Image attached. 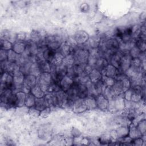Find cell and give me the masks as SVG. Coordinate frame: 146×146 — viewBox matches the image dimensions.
Listing matches in <instances>:
<instances>
[{
  "instance_id": "cell-1",
  "label": "cell",
  "mask_w": 146,
  "mask_h": 146,
  "mask_svg": "<svg viewBox=\"0 0 146 146\" xmlns=\"http://www.w3.org/2000/svg\"><path fill=\"white\" fill-rule=\"evenodd\" d=\"M16 96L14 91L7 89L1 93V105L5 108L15 107Z\"/></svg>"
},
{
  "instance_id": "cell-2",
  "label": "cell",
  "mask_w": 146,
  "mask_h": 146,
  "mask_svg": "<svg viewBox=\"0 0 146 146\" xmlns=\"http://www.w3.org/2000/svg\"><path fill=\"white\" fill-rule=\"evenodd\" d=\"M71 54L75 59V63L87 64L89 57V51L84 48L82 45H78L73 48Z\"/></svg>"
},
{
  "instance_id": "cell-3",
  "label": "cell",
  "mask_w": 146,
  "mask_h": 146,
  "mask_svg": "<svg viewBox=\"0 0 146 146\" xmlns=\"http://www.w3.org/2000/svg\"><path fill=\"white\" fill-rule=\"evenodd\" d=\"M123 94L115 96L113 98L108 99V111L115 112H121L124 110L125 100Z\"/></svg>"
},
{
  "instance_id": "cell-4",
  "label": "cell",
  "mask_w": 146,
  "mask_h": 146,
  "mask_svg": "<svg viewBox=\"0 0 146 146\" xmlns=\"http://www.w3.org/2000/svg\"><path fill=\"white\" fill-rule=\"evenodd\" d=\"M53 107L65 108L68 99L66 91L62 89L58 91L51 93Z\"/></svg>"
},
{
  "instance_id": "cell-5",
  "label": "cell",
  "mask_w": 146,
  "mask_h": 146,
  "mask_svg": "<svg viewBox=\"0 0 146 146\" xmlns=\"http://www.w3.org/2000/svg\"><path fill=\"white\" fill-rule=\"evenodd\" d=\"M7 89H10L14 91H15L13 74L5 72L1 74V93Z\"/></svg>"
},
{
  "instance_id": "cell-6",
  "label": "cell",
  "mask_w": 146,
  "mask_h": 146,
  "mask_svg": "<svg viewBox=\"0 0 146 146\" xmlns=\"http://www.w3.org/2000/svg\"><path fill=\"white\" fill-rule=\"evenodd\" d=\"M52 81L51 74L49 72H41L37 77V85L46 93L47 92L48 88Z\"/></svg>"
},
{
  "instance_id": "cell-7",
  "label": "cell",
  "mask_w": 146,
  "mask_h": 146,
  "mask_svg": "<svg viewBox=\"0 0 146 146\" xmlns=\"http://www.w3.org/2000/svg\"><path fill=\"white\" fill-rule=\"evenodd\" d=\"M13 76L15 90L21 91L23 84L25 75L20 70H18L13 74Z\"/></svg>"
},
{
  "instance_id": "cell-8",
  "label": "cell",
  "mask_w": 146,
  "mask_h": 146,
  "mask_svg": "<svg viewBox=\"0 0 146 146\" xmlns=\"http://www.w3.org/2000/svg\"><path fill=\"white\" fill-rule=\"evenodd\" d=\"M71 109L75 113H81L87 110L84 99L78 98L76 99L72 103Z\"/></svg>"
},
{
  "instance_id": "cell-9",
  "label": "cell",
  "mask_w": 146,
  "mask_h": 146,
  "mask_svg": "<svg viewBox=\"0 0 146 146\" xmlns=\"http://www.w3.org/2000/svg\"><path fill=\"white\" fill-rule=\"evenodd\" d=\"M89 35L83 30H79L74 35L73 39L78 45H83L89 39Z\"/></svg>"
},
{
  "instance_id": "cell-10",
  "label": "cell",
  "mask_w": 146,
  "mask_h": 146,
  "mask_svg": "<svg viewBox=\"0 0 146 146\" xmlns=\"http://www.w3.org/2000/svg\"><path fill=\"white\" fill-rule=\"evenodd\" d=\"M100 72L102 76L104 75L115 79L121 72H120L117 68L111 64H108L104 69L100 71Z\"/></svg>"
},
{
  "instance_id": "cell-11",
  "label": "cell",
  "mask_w": 146,
  "mask_h": 146,
  "mask_svg": "<svg viewBox=\"0 0 146 146\" xmlns=\"http://www.w3.org/2000/svg\"><path fill=\"white\" fill-rule=\"evenodd\" d=\"M132 58L129 55L128 53L124 54L121 60V62L120 64V66L119 68V70L120 72L122 73H125V72L131 66V63Z\"/></svg>"
},
{
  "instance_id": "cell-12",
  "label": "cell",
  "mask_w": 146,
  "mask_h": 146,
  "mask_svg": "<svg viewBox=\"0 0 146 146\" xmlns=\"http://www.w3.org/2000/svg\"><path fill=\"white\" fill-rule=\"evenodd\" d=\"M96 107L101 111H106L108 110V99L103 95L100 94L98 95L96 98Z\"/></svg>"
},
{
  "instance_id": "cell-13",
  "label": "cell",
  "mask_w": 146,
  "mask_h": 146,
  "mask_svg": "<svg viewBox=\"0 0 146 146\" xmlns=\"http://www.w3.org/2000/svg\"><path fill=\"white\" fill-rule=\"evenodd\" d=\"M123 53L120 52V51H117L116 52H115L111 57V58L110 59V64H111V65H112L113 66H114L115 67H116V68L119 69V66H120V64L121 62V58L123 55Z\"/></svg>"
},
{
  "instance_id": "cell-14",
  "label": "cell",
  "mask_w": 146,
  "mask_h": 146,
  "mask_svg": "<svg viewBox=\"0 0 146 146\" xmlns=\"http://www.w3.org/2000/svg\"><path fill=\"white\" fill-rule=\"evenodd\" d=\"M74 80L67 75L64 76L59 82L61 89L64 91H67L74 84Z\"/></svg>"
},
{
  "instance_id": "cell-15",
  "label": "cell",
  "mask_w": 146,
  "mask_h": 146,
  "mask_svg": "<svg viewBox=\"0 0 146 146\" xmlns=\"http://www.w3.org/2000/svg\"><path fill=\"white\" fill-rule=\"evenodd\" d=\"M37 84V77L27 74L25 76V79L23 85L27 87L28 88L31 89L33 87L35 86Z\"/></svg>"
},
{
  "instance_id": "cell-16",
  "label": "cell",
  "mask_w": 146,
  "mask_h": 146,
  "mask_svg": "<svg viewBox=\"0 0 146 146\" xmlns=\"http://www.w3.org/2000/svg\"><path fill=\"white\" fill-rule=\"evenodd\" d=\"M72 50V47L71 45H70L66 41H65L64 42H63L61 44L60 46L57 51L59 52L64 57H65L71 54Z\"/></svg>"
},
{
  "instance_id": "cell-17",
  "label": "cell",
  "mask_w": 146,
  "mask_h": 146,
  "mask_svg": "<svg viewBox=\"0 0 146 146\" xmlns=\"http://www.w3.org/2000/svg\"><path fill=\"white\" fill-rule=\"evenodd\" d=\"M76 91L79 98L84 99L88 96V90L86 85L80 84L77 81L76 83Z\"/></svg>"
},
{
  "instance_id": "cell-18",
  "label": "cell",
  "mask_w": 146,
  "mask_h": 146,
  "mask_svg": "<svg viewBox=\"0 0 146 146\" xmlns=\"http://www.w3.org/2000/svg\"><path fill=\"white\" fill-rule=\"evenodd\" d=\"M128 136L130 137L132 140L143 137V135L140 132L136 125L131 124L129 126V133Z\"/></svg>"
},
{
  "instance_id": "cell-19",
  "label": "cell",
  "mask_w": 146,
  "mask_h": 146,
  "mask_svg": "<svg viewBox=\"0 0 146 146\" xmlns=\"http://www.w3.org/2000/svg\"><path fill=\"white\" fill-rule=\"evenodd\" d=\"M26 46H27V44L25 42L16 41L13 44L12 50L14 52H15L17 54L19 55H21L25 52L26 48Z\"/></svg>"
},
{
  "instance_id": "cell-20",
  "label": "cell",
  "mask_w": 146,
  "mask_h": 146,
  "mask_svg": "<svg viewBox=\"0 0 146 146\" xmlns=\"http://www.w3.org/2000/svg\"><path fill=\"white\" fill-rule=\"evenodd\" d=\"M16 103L15 107H22L25 106L26 94L22 91H18L15 92Z\"/></svg>"
},
{
  "instance_id": "cell-21",
  "label": "cell",
  "mask_w": 146,
  "mask_h": 146,
  "mask_svg": "<svg viewBox=\"0 0 146 146\" xmlns=\"http://www.w3.org/2000/svg\"><path fill=\"white\" fill-rule=\"evenodd\" d=\"M34 107L40 111L43 110L47 107H50L44 97L41 98H36Z\"/></svg>"
},
{
  "instance_id": "cell-22",
  "label": "cell",
  "mask_w": 146,
  "mask_h": 146,
  "mask_svg": "<svg viewBox=\"0 0 146 146\" xmlns=\"http://www.w3.org/2000/svg\"><path fill=\"white\" fill-rule=\"evenodd\" d=\"M84 101L87 110H92L97 108L95 98L88 96L84 99Z\"/></svg>"
},
{
  "instance_id": "cell-23",
  "label": "cell",
  "mask_w": 146,
  "mask_h": 146,
  "mask_svg": "<svg viewBox=\"0 0 146 146\" xmlns=\"http://www.w3.org/2000/svg\"><path fill=\"white\" fill-rule=\"evenodd\" d=\"M115 131L117 133L118 139L125 137L128 136L129 126L120 125V126L118 127L115 129Z\"/></svg>"
},
{
  "instance_id": "cell-24",
  "label": "cell",
  "mask_w": 146,
  "mask_h": 146,
  "mask_svg": "<svg viewBox=\"0 0 146 146\" xmlns=\"http://www.w3.org/2000/svg\"><path fill=\"white\" fill-rule=\"evenodd\" d=\"M108 64H109L108 61L106 58H104L102 56H100L96 61V63L94 65V68H96V69L98 70L99 71H101Z\"/></svg>"
},
{
  "instance_id": "cell-25",
  "label": "cell",
  "mask_w": 146,
  "mask_h": 146,
  "mask_svg": "<svg viewBox=\"0 0 146 146\" xmlns=\"http://www.w3.org/2000/svg\"><path fill=\"white\" fill-rule=\"evenodd\" d=\"M112 87L114 90L116 96L122 95L125 92V90H124L120 81L117 79H115V82Z\"/></svg>"
},
{
  "instance_id": "cell-26",
  "label": "cell",
  "mask_w": 146,
  "mask_h": 146,
  "mask_svg": "<svg viewBox=\"0 0 146 146\" xmlns=\"http://www.w3.org/2000/svg\"><path fill=\"white\" fill-rule=\"evenodd\" d=\"M30 92L36 98H41L44 96L46 92H44L43 90L38 86L36 85L35 86L33 87L31 89Z\"/></svg>"
},
{
  "instance_id": "cell-27",
  "label": "cell",
  "mask_w": 146,
  "mask_h": 146,
  "mask_svg": "<svg viewBox=\"0 0 146 146\" xmlns=\"http://www.w3.org/2000/svg\"><path fill=\"white\" fill-rule=\"evenodd\" d=\"M36 99V98L31 92L26 94L25 106L29 108L34 107Z\"/></svg>"
},
{
  "instance_id": "cell-28",
  "label": "cell",
  "mask_w": 146,
  "mask_h": 146,
  "mask_svg": "<svg viewBox=\"0 0 146 146\" xmlns=\"http://www.w3.org/2000/svg\"><path fill=\"white\" fill-rule=\"evenodd\" d=\"M40 74H41V71L39 68L38 64L36 62L33 63L29 68V74L38 77Z\"/></svg>"
},
{
  "instance_id": "cell-29",
  "label": "cell",
  "mask_w": 146,
  "mask_h": 146,
  "mask_svg": "<svg viewBox=\"0 0 146 146\" xmlns=\"http://www.w3.org/2000/svg\"><path fill=\"white\" fill-rule=\"evenodd\" d=\"M88 76L91 82H96L99 80H101L102 75L100 71L96 68H93L90 74L88 75Z\"/></svg>"
},
{
  "instance_id": "cell-30",
  "label": "cell",
  "mask_w": 146,
  "mask_h": 146,
  "mask_svg": "<svg viewBox=\"0 0 146 146\" xmlns=\"http://www.w3.org/2000/svg\"><path fill=\"white\" fill-rule=\"evenodd\" d=\"M41 72H51V63L46 60L38 63Z\"/></svg>"
},
{
  "instance_id": "cell-31",
  "label": "cell",
  "mask_w": 146,
  "mask_h": 146,
  "mask_svg": "<svg viewBox=\"0 0 146 146\" xmlns=\"http://www.w3.org/2000/svg\"><path fill=\"white\" fill-rule=\"evenodd\" d=\"M55 52H56V51L52 50L47 47L45 49V50L43 52V56L44 59L46 61H47L51 63L54 58Z\"/></svg>"
},
{
  "instance_id": "cell-32",
  "label": "cell",
  "mask_w": 146,
  "mask_h": 146,
  "mask_svg": "<svg viewBox=\"0 0 146 146\" xmlns=\"http://www.w3.org/2000/svg\"><path fill=\"white\" fill-rule=\"evenodd\" d=\"M141 34V26L136 24L131 26V37L133 39L138 38Z\"/></svg>"
},
{
  "instance_id": "cell-33",
  "label": "cell",
  "mask_w": 146,
  "mask_h": 146,
  "mask_svg": "<svg viewBox=\"0 0 146 146\" xmlns=\"http://www.w3.org/2000/svg\"><path fill=\"white\" fill-rule=\"evenodd\" d=\"M102 95H103L108 99L113 98L116 96L112 86H106L102 93Z\"/></svg>"
},
{
  "instance_id": "cell-34",
  "label": "cell",
  "mask_w": 146,
  "mask_h": 146,
  "mask_svg": "<svg viewBox=\"0 0 146 146\" xmlns=\"http://www.w3.org/2000/svg\"><path fill=\"white\" fill-rule=\"evenodd\" d=\"M135 44L141 52L145 51V50H146L145 40L143 39L140 38H138L135 39Z\"/></svg>"
},
{
  "instance_id": "cell-35",
  "label": "cell",
  "mask_w": 146,
  "mask_h": 146,
  "mask_svg": "<svg viewBox=\"0 0 146 146\" xmlns=\"http://www.w3.org/2000/svg\"><path fill=\"white\" fill-rule=\"evenodd\" d=\"M13 44L9 40L1 39V50L9 51L13 48Z\"/></svg>"
},
{
  "instance_id": "cell-36",
  "label": "cell",
  "mask_w": 146,
  "mask_h": 146,
  "mask_svg": "<svg viewBox=\"0 0 146 146\" xmlns=\"http://www.w3.org/2000/svg\"><path fill=\"white\" fill-rule=\"evenodd\" d=\"M64 59V56L58 51H56L54 58L51 62V64L54 65H58L60 64Z\"/></svg>"
},
{
  "instance_id": "cell-37",
  "label": "cell",
  "mask_w": 146,
  "mask_h": 146,
  "mask_svg": "<svg viewBox=\"0 0 146 146\" xmlns=\"http://www.w3.org/2000/svg\"><path fill=\"white\" fill-rule=\"evenodd\" d=\"M141 52H142L135 45L130 49L128 54L132 58H139Z\"/></svg>"
},
{
  "instance_id": "cell-38",
  "label": "cell",
  "mask_w": 146,
  "mask_h": 146,
  "mask_svg": "<svg viewBox=\"0 0 146 146\" xmlns=\"http://www.w3.org/2000/svg\"><path fill=\"white\" fill-rule=\"evenodd\" d=\"M62 63L68 67L72 66L75 63V59H74L73 55L71 54L64 57Z\"/></svg>"
},
{
  "instance_id": "cell-39",
  "label": "cell",
  "mask_w": 146,
  "mask_h": 146,
  "mask_svg": "<svg viewBox=\"0 0 146 146\" xmlns=\"http://www.w3.org/2000/svg\"><path fill=\"white\" fill-rule=\"evenodd\" d=\"M101 80L102 81V82L103 83L105 86H112L115 82L114 78L104 76V75L102 76Z\"/></svg>"
},
{
  "instance_id": "cell-40",
  "label": "cell",
  "mask_w": 146,
  "mask_h": 146,
  "mask_svg": "<svg viewBox=\"0 0 146 146\" xmlns=\"http://www.w3.org/2000/svg\"><path fill=\"white\" fill-rule=\"evenodd\" d=\"M136 127L140 131V132L141 133V134L143 135H145V131H146V122L145 119H143L139 121L137 124L136 125Z\"/></svg>"
},
{
  "instance_id": "cell-41",
  "label": "cell",
  "mask_w": 146,
  "mask_h": 146,
  "mask_svg": "<svg viewBox=\"0 0 146 146\" xmlns=\"http://www.w3.org/2000/svg\"><path fill=\"white\" fill-rule=\"evenodd\" d=\"M40 111L37 110L35 107L29 108V110L28 111L29 114L31 116L34 117H37L38 116H40Z\"/></svg>"
},
{
  "instance_id": "cell-42",
  "label": "cell",
  "mask_w": 146,
  "mask_h": 146,
  "mask_svg": "<svg viewBox=\"0 0 146 146\" xmlns=\"http://www.w3.org/2000/svg\"><path fill=\"white\" fill-rule=\"evenodd\" d=\"M17 41H21V42H26L29 41L27 39V34L25 33L21 32L17 34Z\"/></svg>"
},
{
  "instance_id": "cell-43",
  "label": "cell",
  "mask_w": 146,
  "mask_h": 146,
  "mask_svg": "<svg viewBox=\"0 0 146 146\" xmlns=\"http://www.w3.org/2000/svg\"><path fill=\"white\" fill-rule=\"evenodd\" d=\"M51 113V107H47L40 112V116L43 118H46L49 116Z\"/></svg>"
},
{
  "instance_id": "cell-44",
  "label": "cell",
  "mask_w": 146,
  "mask_h": 146,
  "mask_svg": "<svg viewBox=\"0 0 146 146\" xmlns=\"http://www.w3.org/2000/svg\"><path fill=\"white\" fill-rule=\"evenodd\" d=\"M7 51L3 50H1L0 51V61L3 62L7 60Z\"/></svg>"
},
{
  "instance_id": "cell-45",
  "label": "cell",
  "mask_w": 146,
  "mask_h": 146,
  "mask_svg": "<svg viewBox=\"0 0 146 146\" xmlns=\"http://www.w3.org/2000/svg\"><path fill=\"white\" fill-rule=\"evenodd\" d=\"M71 136L75 138L76 137H79V136L81 135V132L80 131L77 129L76 128H72V130L71 131Z\"/></svg>"
},
{
  "instance_id": "cell-46",
  "label": "cell",
  "mask_w": 146,
  "mask_h": 146,
  "mask_svg": "<svg viewBox=\"0 0 146 146\" xmlns=\"http://www.w3.org/2000/svg\"><path fill=\"white\" fill-rule=\"evenodd\" d=\"M132 141H133V145H144V143L145 142V140L143 139V137L137 138L135 139L132 140Z\"/></svg>"
}]
</instances>
